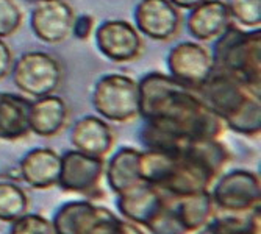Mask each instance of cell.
<instances>
[{
    "label": "cell",
    "instance_id": "5b68a950",
    "mask_svg": "<svg viewBox=\"0 0 261 234\" xmlns=\"http://www.w3.org/2000/svg\"><path fill=\"white\" fill-rule=\"evenodd\" d=\"M169 75L196 91L213 74V56L197 42H180L168 56Z\"/></svg>",
    "mask_w": 261,
    "mask_h": 234
},
{
    "label": "cell",
    "instance_id": "d4e9b609",
    "mask_svg": "<svg viewBox=\"0 0 261 234\" xmlns=\"http://www.w3.org/2000/svg\"><path fill=\"white\" fill-rule=\"evenodd\" d=\"M72 33L80 41H88L94 33V17L91 14H80L74 17Z\"/></svg>",
    "mask_w": 261,
    "mask_h": 234
},
{
    "label": "cell",
    "instance_id": "4316f807",
    "mask_svg": "<svg viewBox=\"0 0 261 234\" xmlns=\"http://www.w3.org/2000/svg\"><path fill=\"white\" fill-rule=\"evenodd\" d=\"M169 2L177 7V8H185V10H193L197 5H200L205 0H169Z\"/></svg>",
    "mask_w": 261,
    "mask_h": 234
},
{
    "label": "cell",
    "instance_id": "8992f818",
    "mask_svg": "<svg viewBox=\"0 0 261 234\" xmlns=\"http://www.w3.org/2000/svg\"><path fill=\"white\" fill-rule=\"evenodd\" d=\"M74 10L64 0H38L32 11V30L44 42L60 44L72 33Z\"/></svg>",
    "mask_w": 261,
    "mask_h": 234
},
{
    "label": "cell",
    "instance_id": "2e32d148",
    "mask_svg": "<svg viewBox=\"0 0 261 234\" xmlns=\"http://www.w3.org/2000/svg\"><path fill=\"white\" fill-rule=\"evenodd\" d=\"M32 102L17 94L0 92V139H19L30 133Z\"/></svg>",
    "mask_w": 261,
    "mask_h": 234
},
{
    "label": "cell",
    "instance_id": "484cf974",
    "mask_svg": "<svg viewBox=\"0 0 261 234\" xmlns=\"http://www.w3.org/2000/svg\"><path fill=\"white\" fill-rule=\"evenodd\" d=\"M11 67H13L11 50L7 45V42L2 41V38H0V80L5 78L11 72Z\"/></svg>",
    "mask_w": 261,
    "mask_h": 234
},
{
    "label": "cell",
    "instance_id": "ffe728a7",
    "mask_svg": "<svg viewBox=\"0 0 261 234\" xmlns=\"http://www.w3.org/2000/svg\"><path fill=\"white\" fill-rule=\"evenodd\" d=\"M183 153L196 159L205 169H208L213 175H218L224 164L230 159L227 149L218 142V139H194L189 140Z\"/></svg>",
    "mask_w": 261,
    "mask_h": 234
},
{
    "label": "cell",
    "instance_id": "4fadbf2b",
    "mask_svg": "<svg viewBox=\"0 0 261 234\" xmlns=\"http://www.w3.org/2000/svg\"><path fill=\"white\" fill-rule=\"evenodd\" d=\"M161 204L163 197L158 192V187L146 181H141L132 189L119 194V200H117L119 211L127 219L144 225L156 214Z\"/></svg>",
    "mask_w": 261,
    "mask_h": 234
},
{
    "label": "cell",
    "instance_id": "9c48e42d",
    "mask_svg": "<svg viewBox=\"0 0 261 234\" xmlns=\"http://www.w3.org/2000/svg\"><path fill=\"white\" fill-rule=\"evenodd\" d=\"M135 20L141 33L156 41L174 38L181 25L178 8L169 0H141L135 11Z\"/></svg>",
    "mask_w": 261,
    "mask_h": 234
},
{
    "label": "cell",
    "instance_id": "8fae6325",
    "mask_svg": "<svg viewBox=\"0 0 261 234\" xmlns=\"http://www.w3.org/2000/svg\"><path fill=\"white\" fill-rule=\"evenodd\" d=\"M231 14L228 5L222 0H205L191 10L188 17V30L193 38L199 41H208L218 38L230 23Z\"/></svg>",
    "mask_w": 261,
    "mask_h": 234
},
{
    "label": "cell",
    "instance_id": "5bb4252c",
    "mask_svg": "<svg viewBox=\"0 0 261 234\" xmlns=\"http://www.w3.org/2000/svg\"><path fill=\"white\" fill-rule=\"evenodd\" d=\"M70 139L79 152L96 158H103L113 147L111 128L102 119L94 115H86L79 121Z\"/></svg>",
    "mask_w": 261,
    "mask_h": 234
},
{
    "label": "cell",
    "instance_id": "ba28073f",
    "mask_svg": "<svg viewBox=\"0 0 261 234\" xmlns=\"http://www.w3.org/2000/svg\"><path fill=\"white\" fill-rule=\"evenodd\" d=\"M99 50L110 60L125 63L138 58L142 50L139 32L125 20H108L96 30Z\"/></svg>",
    "mask_w": 261,
    "mask_h": 234
},
{
    "label": "cell",
    "instance_id": "d6986e66",
    "mask_svg": "<svg viewBox=\"0 0 261 234\" xmlns=\"http://www.w3.org/2000/svg\"><path fill=\"white\" fill-rule=\"evenodd\" d=\"M139 156L141 152L135 149H121L108 162L107 180L117 195L142 181L139 177Z\"/></svg>",
    "mask_w": 261,
    "mask_h": 234
},
{
    "label": "cell",
    "instance_id": "9a60e30c",
    "mask_svg": "<svg viewBox=\"0 0 261 234\" xmlns=\"http://www.w3.org/2000/svg\"><path fill=\"white\" fill-rule=\"evenodd\" d=\"M108 213V209L86 201H72L58 211L54 228L57 234H88Z\"/></svg>",
    "mask_w": 261,
    "mask_h": 234
},
{
    "label": "cell",
    "instance_id": "7c38bea8",
    "mask_svg": "<svg viewBox=\"0 0 261 234\" xmlns=\"http://www.w3.org/2000/svg\"><path fill=\"white\" fill-rule=\"evenodd\" d=\"M61 167V156L49 149H35L29 152L20 161L19 172L22 180L30 186L45 189L58 184Z\"/></svg>",
    "mask_w": 261,
    "mask_h": 234
},
{
    "label": "cell",
    "instance_id": "3957f363",
    "mask_svg": "<svg viewBox=\"0 0 261 234\" xmlns=\"http://www.w3.org/2000/svg\"><path fill=\"white\" fill-rule=\"evenodd\" d=\"M92 103L97 112L108 121H132L139 115L138 83L122 74L105 75L96 83Z\"/></svg>",
    "mask_w": 261,
    "mask_h": 234
},
{
    "label": "cell",
    "instance_id": "cb8c5ba5",
    "mask_svg": "<svg viewBox=\"0 0 261 234\" xmlns=\"http://www.w3.org/2000/svg\"><path fill=\"white\" fill-rule=\"evenodd\" d=\"M11 234H57L52 223L39 216H25L16 219Z\"/></svg>",
    "mask_w": 261,
    "mask_h": 234
},
{
    "label": "cell",
    "instance_id": "e0dca14e",
    "mask_svg": "<svg viewBox=\"0 0 261 234\" xmlns=\"http://www.w3.org/2000/svg\"><path fill=\"white\" fill-rule=\"evenodd\" d=\"M67 119V108L61 97L54 94L39 97L30 106V131L39 136L58 134Z\"/></svg>",
    "mask_w": 261,
    "mask_h": 234
},
{
    "label": "cell",
    "instance_id": "6da1fadb",
    "mask_svg": "<svg viewBox=\"0 0 261 234\" xmlns=\"http://www.w3.org/2000/svg\"><path fill=\"white\" fill-rule=\"evenodd\" d=\"M200 102L222 122L241 134H258L261 127L259 97L234 77L213 70L208 80L196 89Z\"/></svg>",
    "mask_w": 261,
    "mask_h": 234
},
{
    "label": "cell",
    "instance_id": "603a6c76",
    "mask_svg": "<svg viewBox=\"0 0 261 234\" xmlns=\"http://www.w3.org/2000/svg\"><path fill=\"white\" fill-rule=\"evenodd\" d=\"M22 23V11L14 0H0V38L16 33Z\"/></svg>",
    "mask_w": 261,
    "mask_h": 234
},
{
    "label": "cell",
    "instance_id": "277c9868",
    "mask_svg": "<svg viewBox=\"0 0 261 234\" xmlns=\"http://www.w3.org/2000/svg\"><path fill=\"white\" fill-rule=\"evenodd\" d=\"M11 70L17 89L36 99L54 94L63 77L60 63L44 52H27L20 55Z\"/></svg>",
    "mask_w": 261,
    "mask_h": 234
},
{
    "label": "cell",
    "instance_id": "7402d4cb",
    "mask_svg": "<svg viewBox=\"0 0 261 234\" xmlns=\"http://www.w3.org/2000/svg\"><path fill=\"white\" fill-rule=\"evenodd\" d=\"M228 10L244 27H259L261 23V0H230Z\"/></svg>",
    "mask_w": 261,
    "mask_h": 234
},
{
    "label": "cell",
    "instance_id": "30bf717a",
    "mask_svg": "<svg viewBox=\"0 0 261 234\" xmlns=\"http://www.w3.org/2000/svg\"><path fill=\"white\" fill-rule=\"evenodd\" d=\"M211 198L228 211L250 209L259 201V180L252 172L233 170L219 180Z\"/></svg>",
    "mask_w": 261,
    "mask_h": 234
},
{
    "label": "cell",
    "instance_id": "7a4b0ae2",
    "mask_svg": "<svg viewBox=\"0 0 261 234\" xmlns=\"http://www.w3.org/2000/svg\"><path fill=\"white\" fill-rule=\"evenodd\" d=\"M213 66L240 80L252 94L259 97L261 89V32L241 30L233 23L218 36Z\"/></svg>",
    "mask_w": 261,
    "mask_h": 234
},
{
    "label": "cell",
    "instance_id": "44dd1931",
    "mask_svg": "<svg viewBox=\"0 0 261 234\" xmlns=\"http://www.w3.org/2000/svg\"><path fill=\"white\" fill-rule=\"evenodd\" d=\"M27 209V197L19 186L2 181L0 183V219L16 220Z\"/></svg>",
    "mask_w": 261,
    "mask_h": 234
},
{
    "label": "cell",
    "instance_id": "52a82bcc",
    "mask_svg": "<svg viewBox=\"0 0 261 234\" xmlns=\"http://www.w3.org/2000/svg\"><path fill=\"white\" fill-rule=\"evenodd\" d=\"M103 173V158H96L79 150L61 156L58 184L66 191L91 194L99 186Z\"/></svg>",
    "mask_w": 261,
    "mask_h": 234
},
{
    "label": "cell",
    "instance_id": "ac0fdd59",
    "mask_svg": "<svg viewBox=\"0 0 261 234\" xmlns=\"http://www.w3.org/2000/svg\"><path fill=\"white\" fill-rule=\"evenodd\" d=\"M166 201L172 206L186 231H196L203 226L210 220L213 211V198L206 191L188 195H171Z\"/></svg>",
    "mask_w": 261,
    "mask_h": 234
}]
</instances>
